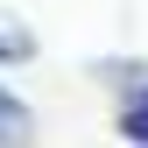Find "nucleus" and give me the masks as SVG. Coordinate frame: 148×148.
<instances>
[{
	"label": "nucleus",
	"mask_w": 148,
	"mask_h": 148,
	"mask_svg": "<svg viewBox=\"0 0 148 148\" xmlns=\"http://www.w3.org/2000/svg\"><path fill=\"white\" fill-rule=\"evenodd\" d=\"M92 78L120 92L113 99V134L148 148V64L141 57H106V64H92Z\"/></svg>",
	"instance_id": "f257e3e1"
},
{
	"label": "nucleus",
	"mask_w": 148,
	"mask_h": 148,
	"mask_svg": "<svg viewBox=\"0 0 148 148\" xmlns=\"http://www.w3.org/2000/svg\"><path fill=\"white\" fill-rule=\"evenodd\" d=\"M35 28H21V21H0V71H14V64H35Z\"/></svg>",
	"instance_id": "f03ea898"
},
{
	"label": "nucleus",
	"mask_w": 148,
	"mask_h": 148,
	"mask_svg": "<svg viewBox=\"0 0 148 148\" xmlns=\"http://www.w3.org/2000/svg\"><path fill=\"white\" fill-rule=\"evenodd\" d=\"M28 127H35V113H28V99H21L14 85H0V134H28Z\"/></svg>",
	"instance_id": "7ed1b4c3"
}]
</instances>
